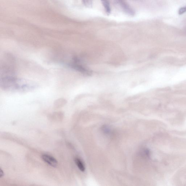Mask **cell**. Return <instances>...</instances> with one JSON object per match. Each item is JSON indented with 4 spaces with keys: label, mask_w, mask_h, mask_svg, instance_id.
<instances>
[{
    "label": "cell",
    "mask_w": 186,
    "mask_h": 186,
    "mask_svg": "<svg viewBox=\"0 0 186 186\" xmlns=\"http://www.w3.org/2000/svg\"><path fill=\"white\" fill-rule=\"evenodd\" d=\"M119 3H120V5H121L124 10L125 11V12L127 13V14H128L129 15H132V16L134 15V11L127 4L125 3L124 2H123L122 1H120Z\"/></svg>",
    "instance_id": "3"
},
{
    "label": "cell",
    "mask_w": 186,
    "mask_h": 186,
    "mask_svg": "<svg viewBox=\"0 0 186 186\" xmlns=\"http://www.w3.org/2000/svg\"><path fill=\"white\" fill-rule=\"evenodd\" d=\"M75 162L78 167L79 170L82 172H84L85 170V167L84 164L80 159L76 158L75 159Z\"/></svg>",
    "instance_id": "5"
},
{
    "label": "cell",
    "mask_w": 186,
    "mask_h": 186,
    "mask_svg": "<svg viewBox=\"0 0 186 186\" xmlns=\"http://www.w3.org/2000/svg\"><path fill=\"white\" fill-rule=\"evenodd\" d=\"M74 60L72 66L73 67L74 69L77 70L79 71L82 73L89 75L91 73V72L87 69L85 68L84 66L82 65L79 62V59H75Z\"/></svg>",
    "instance_id": "1"
},
{
    "label": "cell",
    "mask_w": 186,
    "mask_h": 186,
    "mask_svg": "<svg viewBox=\"0 0 186 186\" xmlns=\"http://www.w3.org/2000/svg\"><path fill=\"white\" fill-rule=\"evenodd\" d=\"M100 1L104 8L106 14L108 15H110L111 12V10L109 0H100Z\"/></svg>",
    "instance_id": "4"
},
{
    "label": "cell",
    "mask_w": 186,
    "mask_h": 186,
    "mask_svg": "<svg viewBox=\"0 0 186 186\" xmlns=\"http://www.w3.org/2000/svg\"><path fill=\"white\" fill-rule=\"evenodd\" d=\"M185 12H186V6L180 8L178 11V14L179 15H182Z\"/></svg>",
    "instance_id": "7"
},
{
    "label": "cell",
    "mask_w": 186,
    "mask_h": 186,
    "mask_svg": "<svg viewBox=\"0 0 186 186\" xmlns=\"http://www.w3.org/2000/svg\"><path fill=\"white\" fill-rule=\"evenodd\" d=\"M42 158L44 161L52 167H56L58 165V162L53 157L48 154H43Z\"/></svg>",
    "instance_id": "2"
},
{
    "label": "cell",
    "mask_w": 186,
    "mask_h": 186,
    "mask_svg": "<svg viewBox=\"0 0 186 186\" xmlns=\"http://www.w3.org/2000/svg\"><path fill=\"white\" fill-rule=\"evenodd\" d=\"M4 175V173L3 171L2 170V169H1V170H0V177H2V176H3Z\"/></svg>",
    "instance_id": "8"
},
{
    "label": "cell",
    "mask_w": 186,
    "mask_h": 186,
    "mask_svg": "<svg viewBox=\"0 0 186 186\" xmlns=\"http://www.w3.org/2000/svg\"><path fill=\"white\" fill-rule=\"evenodd\" d=\"M84 5L88 8H91L93 5L92 0H82Z\"/></svg>",
    "instance_id": "6"
}]
</instances>
